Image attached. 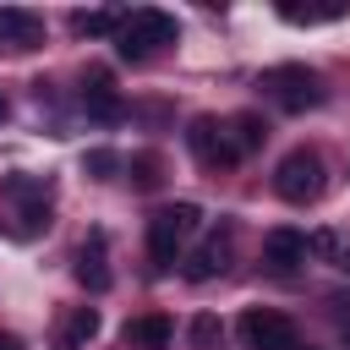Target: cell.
<instances>
[{"mask_svg": "<svg viewBox=\"0 0 350 350\" xmlns=\"http://www.w3.org/2000/svg\"><path fill=\"white\" fill-rule=\"evenodd\" d=\"M120 22H126L120 11H77V16H71V27H77L82 38H109V33H120Z\"/></svg>", "mask_w": 350, "mask_h": 350, "instance_id": "5bb4252c", "label": "cell"}, {"mask_svg": "<svg viewBox=\"0 0 350 350\" xmlns=\"http://www.w3.org/2000/svg\"><path fill=\"white\" fill-rule=\"evenodd\" d=\"M273 191H279L284 202H295V208L317 202V191H323V159H317L312 148L284 153V159H279V170H273Z\"/></svg>", "mask_w": 350, "mask_h": 350, "instance_id": "277c9868", "label": "cell"}, {"mask_svg": "<svg viewBox=\"0 0 350 350\" xmlns=\"http://www.w3.org/2000/svg\"><path fill=\"white\" fill-rule=\"evenodd\" d=\"M82 109H88L93 120H120V115H126V104H120V93L109 88L104 71H93V82L82 88Z\"/></svg>", "mask_w": 350, "mask_h": 350, "instance_id": "7c38bea8", "label": "cell"}, {"mask_svg": "<svg viewBox=\"0 0 350 350\" xmlns=\"http://www.w3.org/2000/svg\"><path fill=\"white\" fill-rule=\"evenodd\" d=\"M120 339H126V350H170L175 323H170V317H159V312H148V317H131Z\"/></svg>", "mask_w": 350, "mask_h": 350, "instance_id": "9c48e42d", "label": "cell"}, {"mask_svg": "<svg viewBox=\"0 0 350 350\" xmlns=\"http://www.w3.org/2000/svg\"><path fill=\"white\" fill-rule=\"evenodd\" d=\"M175 16H164V11H153V5H142V11H131L126 22H120V60H148L159 44H175Z\"/></svg>", "mask_w": 350, "mask_h": 350, "instance_id": "3957f363", "label": "cell"}, {"mask_svg": "<svg viewBox=\"0 0 350 350\" xmlns=\"http://www.w3.org/2000/svg\"><path fill=\"white\" fill-rule=\"evenodd\" d=\"M82 170H88L93 180H109V175L120 170V153H109V148H88V153H82Z\"/></svg>", "mask_w": 350, "mask_h": 350, "instance_id": "e0dca14e", "label": "cell"}, {"mask_svg": "<svg viewBox=\"0 0 350 350\" xmlns=\"http://www.w3.org/2000/svg\"><path fill=\"white\" fill-rule=\"evenodd\" d=\"M334 268H339V273H350V246H345V241H339V252H334Z\"/></svg>", "mask_w": 350, "mask_h": 350, "instance_id": "d6986e66", "label": "cell"}, {"mask_svg": "<svg viewBox=\"0 0 350 350\" xmlns=\"http://www.w3.org/2000/svg\"><path fill=\"white\" fill-rule=\"evenodd\" d=\"M197 202H170V208H159L153 219H148V262H153V273H170L175 268V257H180V241L197 230Z\"/></svg>", "mask_w": 350, "mask_h": 350, "instance_id": "6da1fadb", "label": "cell"}, {"mask_svg": "<svg viewBox=\"0 0 350 350\" xmlns=\"http://www.w3.org/2000/svg\"><path fill=\"white\" fill-rule=\"evenodd\" d=\"M0 120H5V93H0Z\"/></svg>", "mask_w": 350, "mask_h": 350, "instance_id": "44dd1931", "label": "cell"}, {"mask_svg": "<svg viewBox=\"0 0 350 350\" xmlns=\"http://www.w3.org/2000/svg\"><path fill=\"white\" fill-rule=\"evenodd\" d=\"M131 180H137L142 191H153V186L164 180V159H159V153H131Z\"/></svg>", "mask_w": 350, "mask_h": 350, "instance_id": "2e32d148", "label": "cell"}, {"mask_svg": "<svg viewBox=\"0 0 350 350\" xmlns=\"http://www.w3.org/2000/svg\"><path fill=\"white\" fill-rule=\"evenodd\" d=\"M295 350H301V345H295ZM306 350H312V345H306Z\"/></svg>", "mask_w": 350, "mask_h": 350, "instance_id": "7402d4cb", "label": "cell"}, {"mask_svg": "<svg viewBox=\"0 0 350 350\" xmlns=\"http://www.w3.org/2000/svg\"><path fill=\"white\" fill-rule=\"evenodd\" d=\"M224 268H230V224H224L219 235H208V241L186 257V279H191V284H208V279L224 273Z\"/></svg>", "mask_w": 350, "mask_h": 350, "instance_id": "52a82bcc", "label": "cell"}, {"mask_svg": "<svg viewBox=\"0 0 350 350\" xmlns=\"http://www.w3.org/2000/svg\"><path fill=\"white\" fill-rule=\"evenodd\" d=\"M213 334H219V323H213V317H197V323H191V345H197V350H208V345H213Z\"/></svg>", "mask_w": 350, "mask_h": 350, "instance_id": "ac0fdd59", "label": "cell"}, {"mask_svg": "<svg viewBox=\"0 0 350 350\" xmlns=\"http://www.w3.org/2000/svg\"><path fill=\"white\" fill-rule=\"evenodd\" d=\"M0 350H22V339L16 334H0Z\"/></svg>", "mask_w": 350, "mask_h": 350, "instance_id": "ffe728a7", "label": "cell"}, {"mask_svg": "<svg viewBox=\"0 0 350 350\" xmlns=\"http://www.w3.org/2000/svg\"><path fill=\"white\" fill-rule=\"evenodd\" d=\"M262 257H268L273 268H295V262H306V235L290 230V224H279V230L262 235Z\"/></svg>", "mask_w": 350, "mask_h": 350, "instance_id": "8fae6325", "label": "cell"}, {"mask_svg": "<svg viewBox=\"0 0 350 350\" xmlns=\"http://www.w3.org/2000/svg\"><path fill=\"white\" fill-rule=\"evenodd\" d=\"M230 131H235V137H230V148H235V153H257V148H262V137H268L262 115H235V120H230Z\"/></svg>", "mask_w": 350, "mask_h": 350, "instance_id": "9a60e30c", "label": "cell"}, {"mask_svg": "<svg viewBox=\"0 0 350 350\" xmlns=\"http://www.w3.org/2000/svg\"><path fill=\"white\" fill-rule=\"evenodd\" d=\"M241 339H246V350H295L301 345L295 323L284 312H273V306H252L241 317Z\"/></svg>", "mask_w": 350, "mask_h": 350, "instance_id": "5b68a950", "label": "cell"}, {"mask_svg": "<svg viewBox=\"0 0 350 350\" xmlns=\"http://www.w3.org/2000/svg\"><path fill=\"white\" fill-rule=\"evenodd\" d=\"M93 339H98V312H93V306H77V312L66 317L60 345H66V350H82V345H93Z\"/></svg>", "mask_w": 350, "mask_h": 350, "instance_id": "4fadbf2b", "label": "cell"}, {"mask_svg": "<svg viewBox=\"0 0 350 350\" xmlns=\"http://www.w3.org/2000/svg\"><path fill=\"white\" fill-rule=\"evenodd\" d=\"M186 142H191V153L208 164V170H224V164H235L241 153L230 148V137H224V126H213L208 115H197L191 120V131H186Z\"/></svg>", "mask_w": 350, "mask_h": 350, "instance_id": "8992f818", "label": "cell"}, {"mask_svg": "<svg viewBox=\"0 0 350 350\" xmlns=\"http://www.w3.org/2000/svg\"><path fill=\"white\" fill-rule=\"evenodd\" d=\"M279 109H290V115H301V109H317L323 104V77L312 71V66H268L262 71V82H257Z\"/></svg>", "mask_w": 350, "mask_h": 350, "instance_id": "7a4b0ae2", "label": "cell"}, {"mask_svg": "<svg viewBox=\"0 0 350 350\" xmlns=\"http://www.w3.org/2000/svg\"><path fill=\"white\" fill-rule=\"evenodd\" d=\"M38 38H44V22H38L33 11L0 5V44H5V49H33Z\"/></svg>", "mask_w": 350, "mask_h": 350, "instance_id": "30bf717a", "label": "cell"}, {"mask_svg": "<svg viewBox=\"0 0 350 350\" xmlns=\"http://www.w3.org/2000/svg\"><path fill=\"white\" fill-rule=\"evenodd\" d=\"M77 279L93 290V295H104L109 290V257H104V230H93L88 241H82V252H77Z\"/></svg>", "mask_w": 350, "mask_h": 350, "instance_id": "ba28073f", "label": "cell"}]
</instances>
